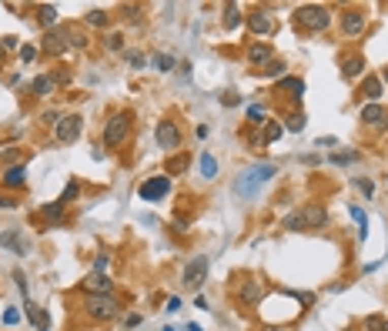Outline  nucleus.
I'll return each mask as SVG.
<instances>
[{"label":"nucleus","mask_w":388,"mask_h":331,"mask_svg":"<svg viewBox=\"0 0 388 331\" xmlns=\"http://www.w3.org/2000/svg\"><path fill=\"white\" fill-rule=\"evenodd\" d=\"M275 174H278L275 164H254V168L241 171V174L235 178V194H238V197H254V194L275 178Z\"/></svg>","instance_id":"1"},{"label":"nucleus","mask_w":388,"mask_h":331,"mask_svg":"<svg viewBox=\"0 0 388 331\" xmlns=\"http://www.w3.org/2000/svg\"><path fill=\"white\" fill-rule=\"evenodd\" d=\"M325 221H328V211L318 208V204H311V208L298 211V214H291L284 224H288L291 231H301V227H325Z\"/></svg>","instance_id":"2"},{"label":"nucleus","mask_w":388,"mask_h":331,"mask_svg":"<svg viewBox=\"0 0 388 331\" xmlns=\"http://www.w3.org/2000/svg\"><path fill=\"white\" fill-rule=\"evenodd\" d=\"M131 121H134V117H131L127 111H124V114H117V117H111V121L104 124V144H107V147L121 144V141L131 134Z\"/></svg>","instance_id":"3"},{"label":"nucleus","mask_w":388,"mask_h":331,"mask_svg":"<svg viewBox=\"0 0 388 331\" xmlns=\"http://www.w3.org/2000/svg\"><path fill=\"white\" fill-rule=\"evenodd\" d=\"M295 20H298L301 27H308V30H325V27L332 24V14L325 7H298Z\"/></svg>","instance_id":"4"},{"label":"nucleus","mask_w":388,"mask_h":331,"mask_svg":"<svg viewBox=\"0 0 388 331\" xmlns=\"http://www.w3.org/2000/svg\"><path fill=\"white\" fill-rule=\"evenodd\" d=\"M168 191H171V178L168 174H157V178L144 181L138 187V197L141 201H161V197H168Z\"/></svg>","instance_id":"5"},{"label":"nucleus","mask_w":388,"mask_h":331,"mask_svg":"<svg viewBox=\"0 0 388 331\" xmlns=\"http://www.w3.org/2000/svg\"><path fill=\"white\" fill-rule=\"evenodd\" d=\"M81 127H84V121L77 114L60 117V121H57V141H60V144H74V141L81 138Z\"/></svg>","instance_id":"6"},{"label":"nucleus","mask_w":388,"mask_h":331,"mask_svg":"<svg viewBox=\"0 0 388 331\" xmlns=\"http://www.w3.org/2000/svg\"><path fill=\"white\" fill-rule=\"evenodd\" d=\"M87 311L94 318H114L117 315V301L111 294H87Z\"/></svg>","instance_id":"7"},{"label":"nucleus","mask_w":388,"mask_h":331,"mask_svg":"<svg viewBox=\"0 0 388 331\" xmlns=\"http://www.w3.org/2000/svg\"><path fill=\"white\" fill-rule=\"evenodd\" d=\"M204 278H208V258H201V254H198V258L184 268V284H187V288H201Z\"/></svg>","instance_id":"8"},{"label":"nucleus","mask_w":388,"mask_h":331,"mask_svg":"<svg viewBox=\"0 0 388 331\" xmlns=\"http://www.w3.org/2000/svg\"><path fill=\"white\" fill-rule=\"evenodd\" d=\"M154 138H157V147L171 151V147H178V144H181V130L174 127L171 121H161V124H157V130H154Z\"/></svg>","instance_id":"9"},{"label":"nucleus","mask_w":388,"mask_h":331,"mask_svg":"<svg viewBox=\"0 0 388 331\" xmlns=\"http://www.w3.org/2000/svg\"><path fill=\"white\" fill-rule=\"evenodd\" d=\"M248 30L251 34H271L275 30V17L268 14V10H254V14H248Z\"/></svg>","instance_id":"10"},{"label":"nucleus","mask_w":388,"mask_h":331,"mask_svg":"<svg viewBox=\"0 0 388 331\" xmlns=\"http://www.w3.org/2000/svg\"><path fill=\"white\" fill-rule=\"evenodd\" d=\"M362 121L372 124V127H388V111L381 104H368L362 107Z\"/></svg>","instance_id":"11"},{"label":"nucleus","mask_w":388,"mask_h":331,"mask_svg":"<svg viewBox=\"0 0 388 331\" xmlns=\"http://www.w3.org/2000/svg\"><path fill=\"white\" fill-rule=\"evenodd\" d=\"M84 288L90 291V294H111L114 291V281L107 275H90L87 281H84Z\"/></svg>","instance_id":"12"},{"label":"nucleus","mask_w":388,"mask_h":331,"mask_svg":"<svg viewBox=\"0 0 388 331\" xmlns=\"http://www.w3.org/2000/svg\"><path fill=\"white\" fill-rule=\"evenodd\" d=\"M248 60H251V64H258V67H268L271 60H275V50L268 47V44H254V47L248 50Z\"/></svg>","instance_id":"13"},{"label":"nucleus","mask_w":388,"mask_h":331,"mask_svg":"<svg viewBox=\"0 0 388 331\" xmlns=\"http://www.w3.org/2000/svg\"><path fill=\"white\" fill-rule=\"evenodd\" d=\"M238 294H241V301H244V305H254V301H258L261 294H265V288H261L258 281H248V284H241V291H238Z\"/></svg>","instance_id":"14"},{"label":"nucleus","mask_w":388,"mask_h":331,"mask_svg":"<svg viewBox=\"0 0 388 331\" xmlns=\"http://www.w3.org/2000/svg\"><path fill=\"white\" fill-rule=\"evenodd\" d=\"M24 174H27V168H24V164H14V168H7V171H4V184L20 187V184H24Z\"/></svg>","instance_id":"15"},{"label":"nucleus","mask_w":388,"mask_h":331,"mask_svg":"<svg viewBox=\"0 0 388 331\" xmlns=\"http://www.w3.org/2000/svg\"><path fill=\"white\" fill-rule=\"evenodd\" d=\"M27 318H30V321H37V328H41V331H50V318H47V311H44V308L27 305Z\"/></svg>","instance_id":"16"},{"label":"nucleus","mask_w":388,"mask_h":331,"mask_svg":"<svg viewBox=\"0 0 388 331\" xmlns=\"http://www.w3.org/2000/svg\"><path fill=\"white\" fill-rule=\"evenodd\" d=\"M362 67H365L362 57H348L345 64H341V74H345L348 81H351V77H358V74H362Z\"/></svg>","instance_id":"17"},{"label":"nucleus","mask_w":388,"mask_h":331,"mask_svg":"<svg viewBox=\"0 0 388 331\" xmlns=\"http://www.w3.org/2000/svg\"><path fill=\"white\" fill-rule=\"evenodd\" d=\"M47 50H50V54H64V50H67L64 30H60V34H47Z\"/></svg>","instance_id":"18"},{"label":"nucleus","mask_w":388,"mask_h":331,"mask_svg":"<svg viewBox=\"0 0 388 331\" xmlns=\"http://www.w3.org/2000/svg\"><path fill=\"white\" fill-rule=\"evenodd\" d=\"M362 94L368 97V101H378V97H381V77H368L365 87H362Z\"/></svg>","instance_id":"19"},{"label":"nucleus","mask_w":388,"mask_h":331,"mask_svg":"<svg viewBox=\"0 0 388 331\" xmlns=\"http://www.w3.org/2000/svg\"><path fill=\"white\" fill-rule=\"evenodd\" d=\"M281 87H288L295 101H301V94H305V81H298V77H281Z\"/></svg>","instance_id":"20"},{"label":"nucleus","mask_w":388,"mask_h":331,"mask_svg":"<svg viewBox=\"0 0 388 331\" xmlns=\"http://www.w3.org/2000/svg\"><path fill=\"white\" fill-rule=\"evenodd\" d=\"M214 174H218V161H214V157H211V154H201V178H214Z\"/></svg>","instance_id":"21"},{"label":"nucleus","mask_w":388,"mask_h":331,"mask_svg":"<svg viewBox=\"0 0 388 331\" xmlns=\"http://www.w3.org/2000/svg\"><path fill=\"white\" fill-rule=\"evenodd\" d=\"M54 84H57V77H37V81H34V94L47 97L50 90H54Z\"/></svg>","instance_id":"22"},{"label":"nucleus","mask_w":388,"mask_h":331,"mask_svg":"<svg viewBox=\"0 0 388 331\" xmlns=\"http://www.w3.org/2000/svg\"><path fill=\"white\" fill-rule=\"evenodd\" d=\"M0 244H4V248H14L17 254H27V244L20 241L17 235H0Z\"/></svg>","instance_id":"23"},{"label":"nucleus","mask_w":388,"mask_h":331,"mask_svg":"<svg viewBox=\"0 0 388 331\" xmlns=\"http://www.w3.org/2000/svg\"><path fill=\"white\" fill-rule=\"evenodd\" d=\"M365 27V17L362 14H345V34H358Z\"/></svg>","instance_id":"24"},{"label":"nucleus","mask_w":388,"mask_h":331,"mask_svg":"<svg viewBox=\"0 0 388 331\" xmlns=\"http://www.w3.org/2000/svg\"><path fill=\"white\" fill-rule=\"evenodd\" d=\"M365 328H368V331H388V321L381 315H368V318H365Z\"/></svg>","instance_id":"25"},{"label":"nucleus","mask_w":388,"mask_h":331,"mask_svg":"<svg viewBox=\"0 0 388 331\" xmlns=\"http://www.w3.org/2000/svg\"><path fill=\"white\" fill-rule=\"evenodd\" d=\"M238 24H241V14H238L235 4H228V10H224V27L231 30V27H238Z\"/></svg>","instance_id":"26"},{"label":"nucleus","mask_w":388,"mask_h":331,"mask_svg":"<svg viewBox=\"0 0 388 331\" xmlns=\"http://www.w3.org/2000/svg\"><path fill=\"white\" fill-rule=\"evenodd\" d=\"M37 17H41V24H44V27H50V24H54V20H57V10L50 7V4H44V7L37 10Z\"/></svg>","instance_id":"27"},{"label":"nucleus","mask_w":388,"mask_h":331,"mask_svg":"<svg viewBox=\"0 0 388 331\" xmlns=\"http://www.w3.org/2000/svg\"><path fill=\"white\" fill-rule=\"evenodd\" d=\"M44 218H47V221L64 218V204H60V201H57V204H47V208H44Z\"/></svg>","instance_id":"28"},{"label":"nucleus","mask_w":388,"mask_h":331,"mask_svg":"<svg viewBox=\"0 0 388 331\" xmlns=\"http://www.w3.org/2000/svg\"><path fill=\"white\" fill-rule=\"evenodd\" d=\"M64 37H67V44H71V47H84V44H87V37H84L81 30H64Z\"/></svg>","instance_id":"29"},{"label":"nucleus","mask_w":388,"mask_h":331,"mask_svg":"<svg viewBox=\"0 0 388 331\" xmlns=\"http://www.w3.org/2000/svg\"><path fill=\"white\" fill-rule=\"evenodd\" d=\"M281 130H284L281 124H268V127H265V141H268V144H275V141L281 138Z\"/></svg>","instance_id":"30"},{"label":"nucleus","mask_w":388,"mask_h":331,"mask_svg":"<svg viewBox=\"0 0 388 331\" xmlns=\"http://www.w3.org/2000/svg\"><path fill=\"white\" fill-rule=\"evenodd\" d=\"M154 67H157V71H171V67H174V57L157 54V57H154Z\"/></svg>","instance_id":"31"},{"label":"nucleus","mask_w":388,"mask_h":331,"mask_svg":"<svg viewBox=\"0 0 388 331\" xmlns=\"http://www.w3.org/2000/svg\"><path fill=\"white\" fill-rule=\"evenodd\" d=\"M187 164H191V161H187V157H174V161L168 164V174H181V171H184Z\"/></svg>","instance_id":"32"},{"label":"nucleus","mask_w":388,"mask_h":331,"mask_svg":"<svg viewBox=\"0 0 388 331\" xmlns=\"http://www.w3.org/2000/svg\"><path fill=\"white\" fill-rule=\"evenodd\" d=\"M284 127H288V130H301V127H305V114H291Z\"/></svg>","instance_id":"33"},{"label":"nucleus","mask_w":388,"mask_h":331,"mask_svg":"<svg viewBox=\"0 0 388 331\" xmlns=\"http://www.w3.org/2000/svg\"><path fill=\"white\" fill-rule=\"evenodd\" d=\"M87 20H90L94 27H104V24H107V14H104V10H90Z\"/></svg>","instance_id":"34"},{"label":"nucleus","mask_w":388,"mask_h":331,"mask_svg":"<svg viewBox=\"0 0 388 331\" xmlns=\"http://www.w3.org/2000/svg\"><path fill=\"white\" fill-rule=\"evenodd\" d=\"M127 64H131V67H138V71H141V67L147 64V57H144V54H138V50H131V54H127Z\"/></svg>","instance_id":"35"},{"label":"nucleus","mask_w":388,"mask_h":331,"mask_svg":"<svg viewBox=\"0 0 388 331\" xmlns=\"http://www.w3.org/2000/svg\"><path fill=\"white\" fill-rule=\"evenodd\" d=\"M348 161H355V151H345V154H335L332 164H348Z\"/></svg>","instance_id":"36"},{"label":"nucleus","mask_w":388,"mask_h":331,"mask_svg":"<svg viewBox=\"0 0 388 331\" xmlns=\"http://www.w3.org/2000/svg\"><path fill=\"white\" fill-rule=\"evenodd\" d=\"M34 57H37V47L24 44V47H20V60H34Z\"/></svg>","instance_id":"37"},{"label":"nucleus","mask_w":388,"mask_h":331,"mask_svg":"<svg viewBox=\"0 0 388 331\" xmlns=\"http://www.w3.org/2000/svg\"><path fill=\"white\" fill-rule=\"evenodd\" d=\"M265 74H268V77H281V64H278V60H271V64L265 67Z\"/></svg>","instance_id":"38"},{"label":"nucleus","mask_w":388,"mask_h":331,"mask_svg":"<svg viewBox=\"0 0 388 331\" xmlns=\"http://www.w3.org/2000/svg\"><path fill=\"white\" fill-rule=\"evenodd\" d=\"M351 218L362 224V235H368V231H365V211H362V208H351Z\"/></svg>","instance_id":"39"},{"label":"nucleus","mask_w":388,"mask_h":331,"mask_svg":"<svg viewBox=\"0 0 388 331\" xmlns=\"http://www.w3.org/2000/svg\"><path fill=\"white\" fill-rule=\"evenodd\" d=\"M107 47H111V50H121L124 47V37H117V34H114V37H107Z\"/></svg>","instance_id":"40"},{"label":"nucleus","mask_w":388,"mask_h":331,"mask_svg":"<svg viewBox=\"0 0 388 331\" xmlns=\"http://www.w3.org/2000/svg\"><path fill=\"white\" fill-rule=\"evenodd\" d=\"M71 197H77V184H74V181L67 184V191H64V197H60V204H64V201H71Z\"/></svg>","instance_id":"41"},{"label":"nucleus","mask_w":388,"mask_h":331,"mask_svg":"<svg viewBox=\"0 0 388 331\" xmlns=\"http://www.w3.org/2000/svg\"><path fill=\"white\" fill-rule=\"evenodd\" d=\"M224 104H228V107H238V104H241V97H238V94H231V90H228V94H224Z\"/></svg>","instance_id":"42"},{"label":"nucleus","mask_w":388,"mask_h":331,"mask_svg":"<svg viewBox=\"0 0 388 331\" xmlns=\"http://www.w3.org/2000/svg\"><path fill=\"white\" fill-rule=\"evenodd\" d=\"M248 117H251L254 124H261V117H265V111H261V107H251V111H248Z\"/></svg>","instance_id":"43"},{"label":"nucleus","mask_w":388,"mask_h":331,"mask_svg":"<svg viewBox=\"0 0 388 331\" xmlns=\"http://www.w3.org/2000/svg\"><path fill=\"white\" fill-rule=\"evenodd\" d=\"M4 324H17V311H14V308H7V311H4Z\"/></svg>","instance_id":"44"},{"label":"nucleus","mask_w":388,"mask_h":331,"mask_svg":"<svg viewBox=\"0 0 388 331\" xmlns=\"http://www.w3.org/2000/svg\"><path fill=\"white\" fill-rule=\"evenodd\" d=\"M94 268H97V275L107 268V254H97V261H94Z\"/></svg>","instance_id":"45"},{"label":"nucleus","mask_w":388,"mask_h":331,"mask_svg":"<svg viewBox=\"0 0 388 331\" xmlns=\"http://www.w3.org/2000/svg\"><path fill=\"white\" fill-rule=\"evenodd\" d=\"M181 308V298H168V311H178Z\"/></svg>","instance_id":"46"},{"label":"nucleus","mask_w":388,"mask_h":331,"mask_svg":"<svg viewBox=\"0 0 388 331\" xmlns=\"http://www.w3.org/2000/svg\"><path fill=\"white\" fill-rule=\"evenodd\" d=\"M0 54H7V44H4V41H0Z\"/></svg>","instance_id":"47"},{"label":"nucleus","mask_w":388,"mask_h":331,"mask_svg":"<svg viewBox=\"0 0 388 331\" xmlns=\"http://www.w3.org/2000/svg\"><path fill=\"white\" fill-rule=\"evenodd\" d=\"M385 81H388V67H385Z\"/></svg>","instance_id":"48"},{"label":"nucleus","mask_w":388,"mask_h":331,"mask_svg":"<svg viewBox=\"0 0 388 331\" xmlns=\"http://www.w3.org/2000/svg\"><path fill=\"white\" fill-rule=\"evenodd\" d=\"M164 331H174V328H164Z\"/></svg>","instance_id":"49"}]
</instances>
